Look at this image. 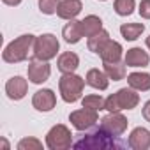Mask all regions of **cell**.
Here are the masks:
<instances>
[{
	"instance_id": "1",
	"label": "cell",
	"mask_w": 150,
	"mask_h": 150,
	"mask_svg": "<svg viewBox=\"0 0 150 150\" xmlns=\"http://www.w3.org/2000/svg\"><path fill=\"white\" fill-rule=\"evenodd\" d=\"M34 42H35V35H32V34H23V35L16 37L14 41H11L6 46V50L2 53L4 62L18 64V62L27 60L30 50H34Z\"/></svg>"
},
{
	"instance_id": "2",
	"label": "cell",
	"mask_w": 150,
	"mask_h": 150,
	"mask_svg": "<svg viewBox=\"0 0 150 150\" xmlns=\"http://www.w3.org/2000/svg\"><path fill=\"white\" fill-rule=\"evenodd\" d=\"M139 104V96L136 94L134 88H120L118 92L111 94L104 101V110L110 113L113 111H122V110H134Z\"/></svg>"
},
{
	"instance_id": "3",
	"label": "cell",
	"mask_w": 150,
	"mask_h": 150,
	"mask_svg": "<svg viewBox=\"0 0 150 150\" xmlns=\"http://www.w3.org/2000/svg\"><path fill=\"white\" fill-rule=\"evenodd\" d=\"M85 80L81 76L74 72L64 74L58 81V88H60V96L65 103H76L78 99H81L83 88H85Z\"/></svg>"
},
{
	"instance_id": "4",
	"label": "cell",
	"mask_w": 150,
	"mask_h": 150,
	"mask_svg": "<svg viewBox=\"0 0 150 150\" xmlns=\"http://www.w3.org/2000/svg\"><path fill=\"white\" fill-rule=\"evenodd\" d=\"M58 48H60V42H58V39L53 34H42V35L35 37L32 53H34V58L48 62V60L57 57Z\"/></svg>"
},
{
	"instance_id": "5",
	"label": "cell",
	"mask_w": 150,
	"mask_h": 150,
	"mask_svg": "<svg viewBox=\"0 0 150 150\" xmlns=\"http://www.w3.org/2000/svg\"><path fill=\"white\" fill-rule=\"evenodd\" d=\"M74 146L76 148H94V150H104V148H115L118 146V143L113 139L111 134H108L106 131H103L101 127L90 134H87L81 141L74 143Z\"/></svg>"
},
{
	"instance_id": "6",
	"label": "cell",
	"mask_w": 150,
	"mask_h": 150,
	"mask_svg": "<svg viewBox=\"0 0 150 150\" xmlns=\"http://www.w3.org/2000/svg\"><path fill=\"white\" fill-rule=\"evenodd\" d=\"M72 145V134L67 125L57 124L46 134V146L50 150H65Z\"/></svg>"
},
{
	"instance_id": "7",
	"label": "cell",
	"mask_w": 150,
	"mask_h": 150,
	"mask_svg": "<svg viewBox=\"0 0 150 150\" xmlns=\"http://www.w3.org/2000/svg\"><path fill=\"white\" fill-rule=\"evenodd\" d=\"M69 122L72 124V127L76 131H87L99 122V115L94 110L81 108V110H76L69 115Z\"/></svg>"
},
{
	"instance_id": "8",
	"label": "cell",
	"mask_w": 150,
	"mask_h": 150,
	"mask_svg": "<svg viewBox=\"0 0 150 150\" xmlns=\"http://www.w3.org/2000/svg\"><path fill=\"white\" fill-rule=\"evenodd\" d=\"M127 118L120 113V111H113V113H108L103 120H101V129L106 131L108 134H111L113 138H118L125 132L127 129Z\"/></svg>"
},
{
	"instance_id": "9",
	"label": "cell",
	"mask_w": 150,
	"mask_h": 150,
	"mask_svg": "<svg viewBox=\"0 0 150 150\" xmlns=\"http://www.w3.org/2000/svg\"><path fill=\"white\" fill-rule=\"evenodd\" d=\"M27 74H28V80L35 85H41L44 81H48L50 74H51V67L46 60H37V58H32L28 62V69H27Z\"/></svg>"
},
{
	"instance_id": "10",
	"label": "cell",
	"mask_w": 150,
	"mask_h": 150,
	"mask_svg": "<svg viewBox=\"0 0 150 150\" xmlns=\"http://www.w3.org/2000/svg\"><path fill=\"white\" fill-rule=\"evenodd\" d=\"M57 104V96L51 88H42V90H37L32 97V106L37 110V111H42V113H48L55 108Z\"/></svg>"
},
{
	"instance_id": "11",
	"label": "cell",
	"mask_w": 150,
	"mask_h": 150,
	"mask_svg": "<svg viewBox=\"0 0 150 150\" xmlns=\"http://www.w3.org/2000/svg\"><path fill=\"white\" fill-rule=\"evenodd\" d=\"M27 90H28V83L25 78L21 76H13L7 80L6 83V94L11 101H20L27 96Z\"/></svg>"
},
{
	"instance_id": "12",
	"label": "cell",
	"mask_w": 150,
	"mask_h": 150,
	"mask_svg": "<svg viewBox=\"0 0 150 150\" xmlns=\"http://www.w3.org/2000/svg\"><path fill=\"white\" fill-rule=\"evenodd\" d=\"M132 150H148L150 148V131L145 127H134L127 139Z\"/></svg>"
},
{
	"instance_id": "13",
	"label": "cell",
	"mask_w": 150,
	"mask_h": 150,
	"mask_svg": "<svg viewBox=\"0 0 150 150\" xmlns=\"http://www.w3.org/2000/svg\"><path fill=\"white\" fill-rule=\"evenodd\" d=\"M81 9H83L81 0H62L57 11V16L62 20H74L81 13Z\"/></svg>"
},
{
	"instance_id": "14",
	"label": "cell",
	"mask_w": 150,
	"mask_h": 150,
	"mask_svg": "<svg viewBox=\"0 0 150 150\" xmlns=\"http://www.w3.org/2000/svg\"><path fill=\"white\" fill-rule=\"evenodd\" d=\"M122 44L120 42H117V41H108L104 46H103V50L99 51V57L103 58V62H108V64H113V62H120V58H122Z\"/></svg>"
},
{
	"instance_id": "15",
	"label": "cell",
	"mask_w": 150,
	"mask_h": 150,
	"mask_svg": "<svg viewBox=\"0 0 150 150\" xmlns=\"http://www.w3.org/2000/svg\"><path fill=\"white\" fill-rule=\"evenodd\" d=\"M150 62V57L145 50L141 48H131L125 53V65L127 67H146Z\"/></svg>"
},
{
	"instance_id": "16",
	"label": "cell",
	"mask_w": 150,
	"mask_h": 150,
	"mask_svg": "<svg viewBox=\"0 0 150 150\" xmlns=\"http://www.w3.org/2000/svg\"><path fill=\"white\" fill-rule=\"evenodd\" d=\"M57 65H58V71L62 74L74 72V71L78 69V65H80V57L76 53H72V51H65V53H62L58 57Z\"/></svg>"
},
{
	"instance_id": "17",
	"label": "cell",
	"mask_w": 150,
	"mask_h": 150,
	"mask_svg": "<svg viewBox=\"0 0 150 150\" xmlns=\"http://www.w3.org/2000/svg\"><path fill=\"white\" fill-rule=\"evenodd\" d=\"M87 85L92 87V88H97V90H106L108 85H110V78L104 71H99V69H90L87 72V78H85Z\"/></svg>"
},
{
	"instance_id": "18",
	"label": "cell",
	"mask_w": 150,
	"mask_h": 150,
	"mask_svg": "<svg viewBox=\"0 0 150 150\" xmlns=\"http://www.w3.org/2000/svg\"><path fill=\"white\" fill-rule=\"evenodd\" d=\"M62 37L67 44H76L81 41L83 34H81V27L78 20H69V23L62 28Z\"/></svg>"
},
{
	"instance_id": "19",
	"label": "cell",
	"mask_w": 150,
	"mask_h": 150,
	"mask_svg": "<svg viewBox=\"0 0 150 150\" xmlns=\"http://www.w3.org/2000/svg\"><path fill=\"white\" fill-rule=\"evenodd\" d=\"M80 27H81L83 37H92L94 34L103 30V20L99 16H96V14H88L80 21Z\"/></svg>"
},
{
	"instance_id": "20",
	"label": "cell",
	"mask_w": 150,
	"mask_h": 150,
	"mask_svg": "<svg viewBox=\"0 0 150 150\" xmlns=\"http://www.w3.org/2000/svg\"><path fill=\"white\" fill-rule=\"evenodd\" d=\"M127 83L136 92L150 90V74L148 72H131L127 76Z\"/></svg>"
},
{
	"instance_id": "21",
	"label": "cell",
	"mask_w": 150,
	"mask_h": 150,
	"mask_svg": "<svg viewBox=\"0 0 150 150\" xmlns=\"http://www.w3.org/2000/svg\"><path fill=\"white\" fill-rule=\"evenodd\" d=\"M108 41H110V32L103 28L101 32H97V34H94L92 37H88L87 46H88V50H90L92 53H97V55H99V51L103 50V46H104Z\"/></svg>"
},
{
	"instance_id": "22",
	"label": "cell",
	"mask_w": 150,
	"mask_h": 150,
	"mask_svg": "<svg viewBox=\"0 0 150 150\" xmlns=\"http://www.w3.org/2000/svg\"><path fill=\"white\" fill-rule=\"evenodd\" d=\"M145 30V25L143 23H124L120 27V34L125 41H136Z\"/></svg>"
},
{
	"instance_id": "23",
	"label": "cell",
	"mask_w": 150,
	"mask_h": 150,
	"mask_svg": "<svg viewBox=\"0 0 150 150\" xmlns=\"http://www.w3.org/2000/svg\"><path fill=\"white\" fill-rule=\"evenodd\" d=\"M104 72L108 74V78L113 80V81H120L125 78V64H120V62H113V64H108L104 62Z\"/></svg>"
},
{
	"instance_id": "24",
	"label": "cell",
	"mask_w": 150,
	"mask_h": 150,
	"mask_svg": "<svg viewBox=\"0 0 150 150\" xmlns=\"http://www.w3.org/2000/svg\"><path fill=\"white\" fill-rule=\"evenodd\" d=\"M104 101L106 99H103L101 96L90 94V96H85L81 99V104H83V108H88V110H94V111H101V110H104Z\"/></svg>"
},
{
	"instance_id": "25",
	"label": "cell",
	"mask_w": 150,
	"mask_h": 150,
	"mask_svg": "<svg viewBox=\"0 0 150 150\" xmlns=\"http://www.w3.org/2000/svg\"><path fill=\"white\" fill-rule=\"evenodd\" d=\"M115 13L118 16H131L134 13V7H136V2L134 0H115Z\"/></svg>"
},
{
	"instance_id": "26",
	"label": "cell",
	"mask_w": 150,
	"mask_h": 150,
	"mask_svg": "<svg viewBox=\"0 0 150 150\" xmlns=\"http://www.w3.org/2000/svg\"><path fill=\"white\" fill-rule=\"evenodd\" d=\"M42 148V143L37 139V138H23L18 141V150H41Z\"/></svg>"
},
{
	"instance_id": "27",
	"label": "cell",
	"mask_w": 150,
	"mask_h": 150,
	"mask_svg": "<svg viewBox=\"0 0 150 150\" xmlns=\"http://www.w3.org/2000/svg\"><path fill=\"white\" fill-rule=\"evenodd\" d=\"M60 6V0H39V11L42 14H55L58 11Z\"/></svg>"
},
{
	"instance_id": "28",
	"label": "cell",
	"mask_w": 150,
	"mask_h": 150,
	"mask_svg": "<svg viewBox=\"0 0 150 150\" xmlns=\"http://www.w3.org/2000/svg\"><path fill=\"white\" fill-rule=\"evenodd\" d=\"M139 16L145 20H150V0H141L139 2V9H138Z\"/></svg>"
},
{
	"instance_id": "29",
	"label": "cell",
	"mask_w": 150,
	"mask_h": 150,
	"mask_svg": "<svg viewBox=\"0 0 150 150\" xmlns=\"http://www.w3.org/2000/svg\"><path fill=\"white\" fill-rule=\"evenodd\" d=\"M141 115H143V118H145L146 122H150V101H146V103L143 104V110H141Z\"/></svg>"
},
{
	"instance_id": "30",
	"label": "cell",
	"mask_w": 150,
	"mask_h": 150,
	"mask_svg": "<svg viewBox=\"0 0 150 150\" xmlns=\"http://www.w3.org/2000/svg\"><path fill=\"white\" fill-rule=\"evenodd\" d=\"M2 2H4L6 6H11V7H14V6H20V4H21V0H2Z\"/></svg>"
},
{
	"instance_id": "31",
	"label": "cell",
	"mask_w": 150,
	"mask_h": 150,
	"mask_svg": "<svg viewBox=\"0 0 150 150\" xmlns=\"http://www.w3.org/2000/svg\"><path fill=\"white\" fill-rule=\"evenodd\" d=\"M2 146H4V148H6V150H7V148H9V143H7V141H6V138H2Z\"/></svg>"
},
{
	"instance_id": "32",
	"label": "cell",
	"mask_w": 150,
	"mask_h": 150,
	"mask_svg": "<svg viewBox=\"0 0 150 150\" xmlns=\"http://www.w3.org/2000/svg\"><path fill=\"white\" fill-rule=\"evenodd\" d=\"M145 42H146V48H148V50H150V35H148V37H146V41H145Z\"/></svg>"
},
{
	"instance_id": "33",
	"label": "cell",
	"mask_w": 150,
	"mask_h": 150,
	"mask_svg": "<svg viewBox=\"0 0 150 150\" xmlns=\"http://www.w3.org/2000/svg\"><path fill=\"white\" fill-rule=\"evenodd\" d=\"M101 2H106V0H101Z\"/></svg>"
}]
</instances>
